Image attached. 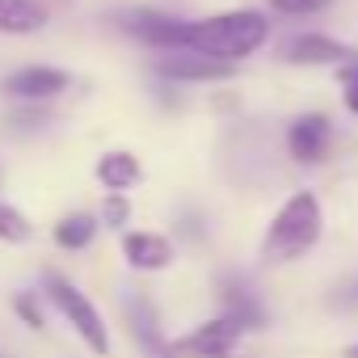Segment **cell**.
I'll return each instance as SVG.
<instances>
[{
  "mask_svg": "<svg viewBox=\"0 0 358 358\" xmlns=\"http://www.w3.org/2000/svg\"><path fill=\"white\" fill-rule=\"evenodd\" d=\"M266 34H270V22L253 9H241V13H220V17H207V22H186L182 51L236 64V59L253 55L266 43Z\"/></svg>",
  "mask_w": 358,
  "mask_h": 358,
  "instance_id": "obj_1",
  "label": "cell"
},
{
  "mask_svg": "<svg viewBox=\"0 0 358 358\" xmlns=\"http://www.w3.org/2000/svg\"><path fill=\"white\" fill-rule=\"evenodd\" d=\"M324 232V211H320V199L299 190L282 203V211L274 215V224L266 228V241H262V257L270 262H295L303 257Z\"/></svg>",
  "mask_w": 358,
  "mask_h": 358,
  "instance_id": "obj_2",
  "label": "cell"
},
{
  "mask_svg": "<svg viewBox=\"0 0 358 358\" xmlns=\"http://www.w3.org/2000/svg\"><path fill=\"white\" fill-rule=\"evenodd\" d=\"M47 295H51V303L72 320V329L85 337V345L93 350V354H110V333H106V324H101V316H97V308L68 282V278H59V274H47Z\"/></svg>",
  "mask_w": 358,
  "mask_h": 358,
  "instance_id": "obj_3",
  "label": "cell"
},
{
  "mask_svg": "<svg viewBox=\"0 0 358 358\" xmlns=\"http://www.w3.org/2000/svg\"><path fill=\"white\" fill-rule=\"evenodd\" d=\"M241 333H245V324L236 316H220V320H211V324H203V329H194L186 337L169 341L164 358H224Z\"/></svg>",
  "mask_w": 358,
  "mask_h": 358,
  "instance_id": "obj_4",
  "label": "cell"
},
{
  "mask_svg": "<svg viewBox=\"0 0 358 358\" xmlns=\"http://www.w3.org/2000/svg\"><path fill=\"white\" fill-rule=\"evenodd\" d=\"M122 30H131L139 43L148 47H160V51H182L186 43V22H177L169 13H156V9H135L122 17Z\"/></svg>",
  "mask_w": 358,
  "mask_h": 358,
  "instance_id": "obj_5",
  "label": "cell"
},
{
  "mask_svg": "<svg viewBox=\"0 0 358 358\" xmlns=\"http://www.w3.org/2000/svg\"><path fill=\"white\" fill-rule=\"evenodd\" d=\"M329 143H333V127H329L324 114H303V118H295L291 131H287V152H291L295 160H303V164L324 160V156H329Z\"/></svg>",
  "mask_w": 358,
  "mask_h": 358,
  "instance_id": "obj_6",
  "label": "cell"
},
{
  "mask_svg": "<svg viewBox=\"0 0 358 358\" xmlns=\"http://www.w3.org/2000/svg\"><path fill=\"white\" fill-rule=\"evenodd\" d=\"M236 64H224V59H211V55H194V51H169L156 59V72L160 76H173V80H228Z\"/></svg>",
  "mask_w": 358,
  "mask_h": 358,
  "instance_id": "obj_7",
  "label": "cell"
},
{
  "mask_svg": "<svg viewBox=\"0 0 358 358\" xmlns=\"http://www.w3.org/2000/svg\"><path fill=\"white\" fill-rule=\"evenodd\" d=\"M68 89V72L59 68H22L5 80V93L22 97V101H51Z\"/></svg>",
  "mask_w": 358,
  "mask_h": 358,
  "instance_id": "obj_8",
  "label": "cell"
},
{
  "mask_svg": "<svg viewBox=\"0 0 358 358\" xmlns=\"http://www.w3.org/2000/svg\"><path fill=\"white\" fill-rule=\"evenodd\" d=\"M282 59L287 64H345L350 47H341V43H333L324 34H295L282 47Z\"/></svg>",
  "mask_w": 358,
  "mask_h": 358,
  "instance_id": "obj_9",
  "label": "cell"
},
{
  "mask_svg": "<svg viewBox=\"0 0 358 358\" xmlns=\"http://www.w3.org/2000/svg\"><path fill=\"white\" fill-rule=\"evenodd\" d=\"M122 312H127V320H131L135 341H139L148 354H164V341H160V316H156L152 299H148V295H127V299H122Z\"/></svg>",
  "mask_w": 358,
  "mask_h": 358,
  "instance_id": "obj_10",
  "label": "cell"
},
{
  "mask_svg": "<svg viewBox=\"0 0 358 358\" xmlns=\"http://www.w3.org/2000/svg\"><path fill=\"white\" fill-rule=\"evenodd\" d=\"M122 253H127V262L135 270H164L173 262V245L164 236H156V232H131L122 241Z\"/></svg>",
  "mask_w": 358,
  "mask_h": 358,
  "instance_id": "obj_11",
  "label": "cell"
},
{
  "mask_svg": "<svg viewBox=\"0 0 358 358\" xmlns=\"http://www.w3.org/2000/svg\"><path fill=\"white\" fill-rule=\"evenodd\" d=\"M47 26V5L38 0H0V34H34Z\"/></svg>",
  "mask_w": 358,
  "mask_h": 358,
  "instance_id": "obj_12",
  "label": "cell"
},
{
  "mask_svg": "<svg viewBox=\"0 0 358 358\" xmlns=\"http://www.w3.org/2000/svg\"><path fill=\"white\" fill-rule=\"evenodd\" d=\"M97 177H101L106 190L122 194V190H131V186L139 182V160H135L131 152H106V156L97 160Z\"/></svg>",
  "mask_w": 358,
  "mask_h": 358,
  "instance_id": "obj_13",
  "label": "cell"
},
{
  "mask_svg": "<svg viewBox=\"0 0 358 358\" xmlns=\"http://www.w3.org/2000/svg\"><path fill=\"white\" fill-rule=\"evenodd\" d=\"M224 303H228V316H236L245 329H262L266 324V312H262V303L253 299V291L245 282L224 278Z\"/></svg>",
  "mask_w": 358,
  "mask_h": 358,
  "instance_id": "obj_14",
  "label": "cell"
},
{
  "mask_svg": "<svg viewBox=\"0 0 358 358\" xmlns=\"http://www.w3.org/2000/svg\"><path fill=\"white\" fill-rule=\"evenodd\" d=\"M93 232H97V224L89 215H64L55 224V245L59 249H85L93 241Z\"/></svg>",
  "mask_w": 358,
  "mask_h": 358,
  "instance_id": "obj_15",
  "label": "cell"
},
{
  "mask_svg": "<svg viewBox=\"0 0 358 358\" xmlns=\"http://www.w3.org/2000/svg\"><path fill=\"white\" fill-rule=\"evenodd\" d=\"M26 236H30V224H26V215L0 203V241H13V245H17V241H26Z\"/></svg>",
  "mask_w": 358,
  "mask_h": 358,
  "instance_id": "obj_16",
  "label": "cell"
},
{
  "mask_svg": "<svg viewBox=\"0 0 358 358\" xmlns=\"http://www.w3.org/2000/svg\"><path fill=\"white\" fill-rule=\"evenodd\" d=\"M329 5H333V0H270V9L287 13V17H308V13H320Z\"/></svg>",
  "mask_w": 358,
  "mask_h": 358,
  "instance_id": "obj_17",
  "label": "cell"
},
{
  "mask_svg": "<svg viewBox=\"0 0 358 358\" xmlns=\"http://www.w3.org/2000/svg\"><path fill=\"white\" fill-rule=\"evenodd\" d=\"M341 89H345V106H350V114H358V64H350V68L341 72Z\"/></svg>",
  "mask_w": 358,
  "mask_h": 358,
  "instance_id": "obj_18",
  "label": "cell"
},
{
  "mask_svg": "<svg viewBox=\"0 0 358 358\" xmlns=\"http://www.w3.org/2000/svg\"><path fill=\"white\" fill-rule=\"evenodd\" d=\"M127 215H131L127 199H122V194H114V199L106 203V224H127Z\"/></svg>",
  "mask_w": 358,
  "mask_h": 358,
  "instance_id": "obj_19",
  "label": "cell"
},
{
  "mask_svg": "<svg viewBox=\"0 0 358 358\" xmlns=\"http://www.w3.org/2000/svg\"><path fill=\"white\" fill-rule=\"evenodd\" d=\"M17 308H22V316H26V320H30L34 329L43 324V312H34V303H30V299H17Z\"/></svg>",
  "mask_w": 358,
  "mask_h": 358,
  "instance_id": "obj_20",
  "label": "cell"
},
{
  "mask_svg": "<svg viewBox=\"0 0 358 358\" xmlns=\"http://www.w3.org/2000/svg\"><path fill=\"white\" fill-rule=\"evenodd\" d=\"M341 358H358V341H354V345H345V354H341Z\"/></svg>",
  "mask_w": 358,
  "mask_h": 358,
  "instance_id": "obj_21",
  "label": "cell"
},
{
  "mask_svg": "<svg viewBox=\"0 0 358 358\" xmlns=\"http://www.w3.org/2000/svg\"><path fill=\"white\" fill-rule=\"evenodd\" d=\"M350 299H354V303H358V287H354V291H350Z\"/></svg>",
  "mask_w": 358,
  "mask_h": 358,
  "instance_id": "obj_22",
  "label": "cell"
},
{
  "mask_svg": "<svg viewBox=\"0 0 358 358\" xmlns=\"http://www.w3.org/2000/svg\"><path fill=\"white\" fill-rule=\"evenodd\" d=\"M224 358H228V354H224Z\"/></svg>",
  "mask_w": 358,
  "mask_h": 358,
  "instance_id": "obj_23",
  "label": "cell"
}]
</instances>
